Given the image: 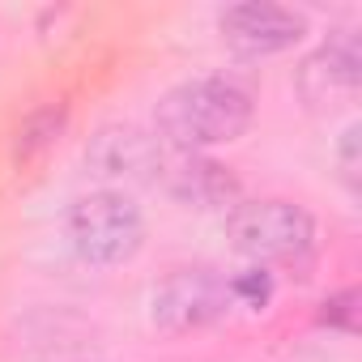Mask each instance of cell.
<instances>
[{
	"label": "cell",
	"mask_w": 362,
	"mask_h": 362,
	"mask_svg": "<svg viewBox=\"0 0 362 362\" xmlns=\"http://www.w3.org/2000/svg\"><path fill=\"white\" fill-rule=\"evenodd\" d=\"M162 184L188 209H235L239 205V179L230 175V166H222L214 158H201V153L166 158Z\"/></svg>",
	"instance_id": "cell-7"
},
{
	"label": "cell",
	"mask_w": 362,
	"mask_h": 362,
	"mask_svg": "<svg viewBox=\"0 0 362 362\" xmlns=\"http://www.w3.org/2000/svg\"><path fill=\"white\" fill-rule=\"evenodd\" d=\"M230 281L214 269H179L153 290V324L166 332H197L230 311Z\"/></svg>",
	"instance_id": "cell-4"
},
{
	"label": "cell",
	"mask_w": 362,
	"mask_h": 362,
	"mask_svg": "<svg viewBox=\"0 0 362 362\" xmlns=\"http://www.w3.org/2000/svg\"><path fill=\"white\" fill-rule=\"evenodd\" d=\"M69 243L86 264H98V269L124 264L145 243V218L124 192L103 188V192H90V197L73 201V209H69Z\"/></svg>",
	"instance_id": "cell-3"
},
{
	"label": "cell",
	"mask_w": 362,
	"mask_h": 362,
	"mask_svg": "<svg viewBox=\"0 0 362 362\" xmlns=\"http://www.w3.org/2000/svg\"><path fill=\"white\" fill-rule=\"evenodd\" d=\"M64 124H69L64 107H39L35 115H26L22 128H18V141H13L18 162H30L35 153H43L47 145H56V136L64 132Z\"/></svg>",
	"instance_id": "cell-9"
},
{
	"label": "cell",
	"mask_w": 362,
	"mask_h": 362,
	"mask_svg": "<svg viewBox=\"0 0 362 362\" xmlns=\"http://www.w3.org/2000/svg\"><path fill=\"white\" fill-rule=\"evenodd\" d=\"M230 298H239V303H247V307L260 311V307L273 298V277H269L264 269H247V273L230 277Z\"/></svg>",
	"instance_id": "cell-11"
},
{
	"label": "cell",
	"mask_w": 362,
	"mask_h": 362,
	"mask_svg": "<svg viewBox=\"0 0 362 362\" xmlns=\"http://www.w3.org/2000/svg\"><path fill=\"white\" fill-rule=\"evenodd\" d=\"M362 81V43L354 30L328 35L298 69V90L307 103H328V94H354Z\"/></svg>",
	"instance_id": "cell-8"
},
{
	"label": "cell",
	"mask_w": 362,
	"mask_h": 362,
	"mask_svg": "<svg viewBox=\"0 0 362 362\" xmlns=\"http://www.w3.org/2000/svg\"><path fill=\"white\" fill-rule=\"evenodd\" d=\"M86 162L103 179H124V184H153L166 170V149L158 132H145L136 124H107L90 136Z\"/></svg>",
	"instance_id": "cell-5"
},
{
	"label": "cell",
	"mask_w": 362,
	"mask_h": 362,
	"mask_svg": "<svg viewBox=\"0 0 362 362\" xmlns=\"http://www.w3.org/2000/svg\"><path fill=\"white\" fill-rule=\"evenodd\" d=\"M230 247L256 264H294L315 247V218L294 201H239L226 218Z\"/></svg>",
	"instance_id": "cell-2"
},
{
	"label": "cell",
	"mask_w": 362,
	"mask_h": 362,
	"mask_svg": "<svg viewBox=\"0 0 362 362\" xmlns=\"http://www.w3.org/2000/svg\"><path fill=\"white\" fill-rule=\"evenodd\" d=\"M358 303H362V294H358L354 286L337 290L332 298H324L320 324H328V328H341V332H358Z\"/></svg>",
	"instance_id": "cell-10"
},
{
	"label": "cell",
	"mask_w": 362,
	"mask_h": 362,
	"mask_svg": "<svg viewBox=\"0 0 362 362\" xmlns=\"http://www.w3.org/2000/svg\"><path fill=\"white\" fill-rule=\"evenodd\" d=\"M153 124L158 141L175 145L179 153L230 145L252 124V94L230 77H192L158 98Z\"/></svg>",
	"instance_id": "cell-1"
},
{
	"label": "cell",
	"mask_w": 362,
	"mask_h": 362,
	"mask_svg": "<svg viewBox=\"0 0 362 362\" xmlns=\"http://www.w3.org/2000/svg\"><path fill=\"white\" fill-rule=\"evenodd\" d=\"M218 30L243 56H273L307 35V18L286 5H273V0H239L218 13Z\"/></svg>",
	"instance_id": "cell-6"
},
{
	"label": "cell",
	"mask_w": 362,
	"mask_h": 362,
	"mask_svg": "<svg viewBox=\"0 0 362 362\" xmlns=\"http://www.w3.org/2000/svg\"><path fill=\"white\" fill-rule=\"evenodd\" d=\"M358 136H362V128L349 124L345 128V141H341V170H345L349 184H358Z\"/></svg>",
	"instance_id": "cell-12"
}]
</instances>
